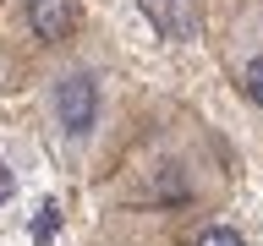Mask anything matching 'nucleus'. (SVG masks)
<instances>
[{"label": "nucleus", "mask_w": 263, "mask_h": 246, "mask_svg": "<svg viewBox=\"0 0 263 246\" xmlns=\"http://www.w3.org/2000/svg\"><path fill=\"white\" fill-rule=\"evenodd\" d=\"M236 192H241V159H236L230 137L203 110L154 93L126 153L88 192V202H93V213L192 219V213L230 208Z\"/></svg>", "instance_id": "obj_1"}, {"label": "nucleus", "mask_w": 263, "mask_h": 246, "mask_svg": "<svg viewBox=\"0 0 263 246\" xmlns=\"http://www.w3.org/2000/svg\"><path fill=\"white\" fill-rule=\"evenodd\" d=\"M28 98H33V131H39L49 164L82 192H93L115 170L143 110L154 104L148 82L126 60V49L99 22Z\"/></svg>", "instance_id": "obj_2"}, {"label": "nucleus", "mask_w": 263, "mask_h": 246, "mask_svg": "<svg viewBox=\"0 0 263 246\" xmlns=\"http://www.w3.org/2000/svg\"><path fill=\"white\" fill-rule=\"evenodd\" d=\"M88 28V0H0V98L33 93Z\"/></svg>", "instance_id": "obj_3"}, {"label": "nucleus", "mask_w": 263, "mask_h": 246, "mask_svg": "<svg viewBox=\"0 0 263 246\" xmlns=\"http://www.w3.org/2000/svg\"><path fill=\"white\" fill-rule=\"evenodd\" d=\"M209 38H214V60H219L225 82L236 88V98L263 120V0H247Z\"/></svg>", "instance_id": "obj_4"}, {"label": "nucleus", "mask_w": 263, "mask_h": 246, "mask_svg": "<svg viewBox=\"0 0 263 246\" xmlns=\"http://www.w3.org/2000/svg\"><path fill=\"white\" fill-rule=\"evenodd\" d=\"M82 246H176V219H164V213H93Z\"/></svg>", "instance_id": "obj_5"}, {"label": "nucleus", "mask_w": 263, "mask_h": 246, "mask_svg": "<svg viewBox=\"0 0 263 246\" xmlns=\"http://www.w3.org/2000/svg\"><path fill=\"white\" fill-rule=\"evenodd\" d=\"M176 246H258L241 230V219L230 208L219 213H192V219H176Z\"/></svg>", "instance_id": "obj_6"}, {"label": "nucleus", "mask_w": 263, "mask_h": 246, "mask_svg": "<svg viewBox=\"0 0 263 246\" xmlns=\"http://www.w3.org/2000/svg\"><path fill=\"white\" fill-rule=\"evenodd\" d=\"M192 6H197V16H203V28H219V22H225V16H236V11H241V6H247V0H192Z\"/></svg>", "instance_id": "obj_7"}]
</instances>
